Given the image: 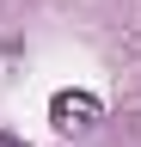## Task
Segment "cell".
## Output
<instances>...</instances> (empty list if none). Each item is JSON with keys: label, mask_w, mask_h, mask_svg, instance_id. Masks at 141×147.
Returning <instances> with one entry per match:
<instances>
[{"label": "cell", "mask_w": 141, "mask_h": 147, "mask_svg": "<svg viewBox=\"0 0 141 147\" xmlns=\"http://www.w3.org/2000/svg\"><path fill=\"white\" fill-rule=\"evenodd\" d=\"M98 117H104V104L92 92H55V98H49V123L67 129V135H74V129H92Z\"/></svg>", "instance_id": "1"}, {"label": "cell", "mask_w": 141, "mask_h": 147, "mask_svg": "<svg viewBox=\"0 0 141 147\" xmlns=\"http://www.w3.org/2000/svg\"><path fill=\"white\" fill-rule=\"evenodd\" d=\"M0 147H25V141H19V135H6V129H0Z\"/></svg>", "instance_id": "2"}]
</instances>
